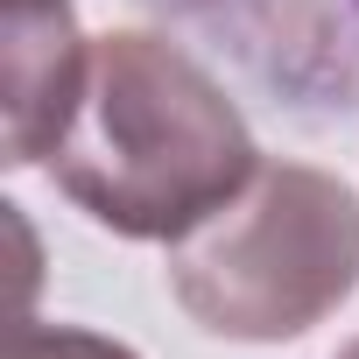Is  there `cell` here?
Masks as SVG:
<instances>
[{
  "mask_svg": "<svg viewBox=\"0 0 359 359\" xmlns=\"http://www.w3.org/2000/svg\"><path fill=\"white\" fill-rule=\"evenodd\" d=\"M261 148L226 85L169 36L113 29L92 43V78L64 148L57 191L120 240H184L247 176Z\"/></svg>",
  "mask_w": 359,
  "mask_h": 359,
  "instance_id": "1",
  "label": "cell"
},
{
  "mask_svg": "<svg viewBox=\"0 0 359 359\" xmlns=\"http://www.w3.org/2000/svg\"><path fill=\"white\" fill-rule=\"evenodd\" d=\"M359 289V191L310 162H261L184 240L169 296L233 345H289Z\"/></svg>",
  "mask_w": 359,
  "mask_h": 359,
  "instance_id": "2",
  "label": "cell"
},
{
  "mask_svg": "<svg viewBox=\"0 0 359 359\" xmlns=\"http://www.w3.org/2000/svg\"><path fill=\"white\" fill-rule=\"evenodd\" d=\"M92 78V43L71 0H0V120L8 169H50Z\"/></svg>",
  "mask_w": 359,
  "mask_h": 359,
  "instance_id": "3",
  "label": "cell"
},
{
  "mask_svg": "<svg viewBox=\"0 0 359 359\" xmlns=\"http://www.w3.org/2000/svg\"><path fill=\"white\" fill-rule=\"evenodd\" d=\"M8 359H141V352L106 338V331H85V324H36V317H22L15 338H8Z\"/></svg>",
  "mask_w": 359,
  "mask_h": 359,
  "instance_id": "4",
  "label": "cell"
},
{
  "mask_svg": "<svg viewBox=\"0 0 359 359\" xmlns=\"http://www.w3.org/2000/svg\"><path fill=\"white\" fill-rule=\"evenodd\" d=\"M338 359H359V338H352V345H345V352H338Z\"/></svg>",
  "mask_w": 359,
  "mask_h": 359,
  "instance_id": "5",
  "label": "cell"
},
{
  "mask_svg": "<svg viewBox=\"0 0 359 359\" xmlns=\"http://www.w3.org/2000/svg\"><path fill=\"white\" fill-rule=\"evenodd\" d=\"M352 15H359V0H352Z\"/></svg>",
  "mask_w": 359,
  "mask_h": 359,
  "instance_id": "6",
  "label": "cell"
}]
</instances>
